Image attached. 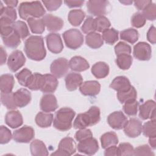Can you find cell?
I'll return each mask as SVG.
<instances>
[{"instance_id":"1","label":"cell","mask_w":156,"mask_h":156,"mask_svg":"<svg viewBox=\"0 0 156 156\" xmlns=\"http://www.w3.org/2000/svg\"><path fill=\"white\" fill-rule=\"evenodd\" d=\"M24 50L27 57L32 60H42L46 55L43 38L40 35H31L26 39Z\"/></svg>"},{"instance_id":"2","label":"cell","mask_w":156,"mask_h":156,"mask_svg":"<svg viewBox=\"0 0 156 156\" xmlns=\"http://www.w3.org/2000/svg\"><path fill=\"white\" fill-rule=\"evenodd\" d=\"M100 114L99 108L96 106H92L87 112L77 115L73 122V127L75 129H82L94 126L99 122Z\"/></svg>"},{"instance_id":"3","label":"cell","mask_w":156,"mask_h":156,"mask_svg":"<svg viewBox=\"0 0 156 156\" xmlns=\"http://www.w3.org/2000/svg\"><path fill=\"white\" fill-rule=\"evenodd\" d=\"M18 13L21 18L27 20L30 18H40L43 16L46 10L40 1L23 2L18 7Z\"/></svg>"},{"instance_id":"4","label":"cell","mask_w":156,"mask_h":156,"mask_svg":"<svg viewBox=\"0 0 156 156\" xmlns=\"http://www.w3.org/2000/svg\"><path fill=\"white\" fill-rule=\"evenodd\" d=\"M76 112L71 108L63 107L59 109L55 115L53 126L60 131H66L72 127V121Z\"/></svg>"},{"instance_id":"5","label":"cell","mask_w":156,"mask_h":156,"mask_svg":"<svg viewBox=\"0 0 156 156\" xmlns=\"http://www.w3.org/2000/svg\"><path fill=\"white\" fill-rule=\"evenodd\" d=\"M63 38L66 46L71 49L80 48L83 43V35L77 29H71L63 34Z\"/></svg>"},{"instance_id":"6","label":"cell","mask_w":156,"mask_h":156,"mask_svg":"<svg viewBox=\"0 0 156 156\" xmlns=\"http://www.w3.org/2000/svg\"><path fill=\"white\" fill-rule=\"evenodd\" d=\"M76 145L71 137H65L61 140L58 149L51 154V155H71L76 152Z\"/></svg>"},{"instance_id":"7","label":"cell","mask_w":156,"mask_h":156,"mask_svg":"<svg viewBox=\"0 0 156 156\" xmlns=\"http://www.w3.org/2000/svg\"><path fill=\"white\" fill-rule=\"evenodd\" d=\"M34 129L28 126H24L13 132V139L16 143H28L34 137Z\"/></svg>"},{"instance_id":"8","label":"cell","mask_w":156,"mask_h":156,"mask_svg":"<svg viewBox=\"0 0 156 156\" xmlns=\"http://www.w3.org/2000/svg\"><path fill=\"white\" fill-rule=\"evenodd\" d=\"M109 5V2L104 0H91L87 3L88 12L96 16H104L107 13V9Z\"/></svg>"},{"instance_id":"9","label":"cell","mask_w":156,"mask_h":156,"mask_svg":"<svg viewBox=\"0 0 156 156\" xmlns=\"http://www.w3.org/2000/svg\"><path fill=\"white\" fill-rule=\"evenodd\" d=\"M69 62L63 57L54 60L50 66L51 73L57 78H61L67 73L69 69Z\"/></svg>"},{"instance_id":"10","label":"cell","mask_w":156,"mask_h":156,"mask_svg":"<svg viewBox=\"0 0 156 156\" xmlns=\"http://www.w3.org/2000/svg\"><path fill=\"white\" fill-rule=\"evenodd\" d=\"M26 60V59L23 53L20 50H15L9 56L7 66L11 71L16 72L24 66Z\"/></svg>"},{"instance_id":"11","label":"cell","mask_w":156,"mask_h":156,"mask_svg":"<svg viewBox=\"0 0 156 156\" xmlns=\"http://www.w3.org/2000/svg\"><path fill=\"white\" fill-rule=\"evenodd\" d=\"M98 149V141L93 136L79 141L77 145V150L79 152L88 155H94Z\"/></svg>"},{"instance_id":"12","label":"cell","mask_w":156,"mask_h":156,"mask_svg":"<svg viewBox=\"0 0 156 156\" xmlns=\"http://www.w3.org/2000/svg\"><path fill=\"white\" fill-rule=\"evenodd\" d=\"M133 56L141 61L150 60L152 55L151 46L146 42H139L133 47Z\"/></svg>"},{"instance_id":"13","label":"cell","mask_w":156,"mask_h":156,"mask_svg":"<svg viewBox=\"0 0 156 156\" xmlns=\"http://www.w3.org/2000/svg\"><path fill=\"white\" fill-rule=\"evenodd\" d=\"M127 122V118L122 111H116L110 114L107 117V122L115 130L124 128Z\"/></svg>"},{"instance_id":"14","label":"cell","mask_w":156,"mask_h":156,"mask_svg":"<svg viewBox=\"0 0 156 156\" xmlns=\"http://www.w3.org/2000/svg\"><path fill=\"white\" fill-rule=\"evenodd\" d=\"M142 123L136 118H131L127 121L124 127V132L126 135L129 138H136L142 132Z\"/></svg>"},{"instance_id":"15","label":"cell","mask_w":156,"mask_h":156,"mask_svg":"<svg viewBox=\"0 0 156 156\" xmlns=\"http://www.w3.org/2000/svg\"><path fill=\"white\" fill-rule=\"evenodd\" d=\"M46 41L48 49L54 54L61 52L63 49V44L59 34L51 33L46 36Z\"/></svg>"},{"instance_id":"16","label":"cell","mask_w":156,"mask_h":156,"mask_svg":"<svg viewBox=\"0 0 156 156\" xmlns=\"http://www.w3.org/2000/svg\"><path fill=\"white\" fill-rule=\"evenodd\" d=\"M139 117L143 119H155V102L148 100L139 107Z\"/></svg>"},{"instance_id":"17","label":"cell","mask_w":156,"mask_h":156,"mask_svg":"<svg viewBox=\"0 0 156 156\" xmlns=\"http://www.w3.org/2000/svg\"><path fill=\"white\" fill-rule=\"evenodd\" d=\"M42 19L48 31L57 32L63 27L64 23L62 19L52 14H46L43 16Z\"/></svg>"},{"instance_id":"18","label":"cell","mask_w":156,"mask_h":156,"mask_svg":"<svg viewBox=\"0 0 156 156\" xmlns=\"http://www.w3.org/2000/svg\"><path fill=\"white\" fill-rule=\"evenodd\" d=\"M79 90L84 96H94L100 92L101 85L96 80L85 81L80 85Z\"/></svg>"},{"instance_id":"19","label":"cell","mask_w":156,"mask_h":156,"mask_svg":"<svg viewBox=\"0 0 156 156\" xmlns=\"http://www.w3.org/2000/svg\"><path fill=\"white\" fill-rule=\"evenodd\" d=\"M40 108L44 112L49 113L55 111L58 107L55 96L52 94H44L40 100Z\"/></svg>"},{"instance_id":"20","label":"cell","mask_w":156,"mask_h":156,"mask_svg":"<svg viewBox=\"0 0 156 156\" xmlns=\"http://www.w3.org/2000/svg\"><path fill=\"white\" fill-rule=\"evenodd\" d=\"M31 93L26 88H20L13 92V98L17 107H24L31 101Z\"/></svg>"},{"instance_id":"21","label":"cell","mask_w":156,"mask_h":156,"mask_svg":"<svg viewBox=\"0 0 156 156\" xmlns=\"http://www.w3.org/2000/svg\"><path fill=\"white\" fill-rule=\"evenodd\" d=\"M5 124L12 129L21 126L23 123L22 115L18 110H12L8 112L5 116Z\"/></svg>"},{"instance_id":"22","label":"cell","mask_w":156,"mask_h":156,"mask_svg":"<svg viewBox=\"0 0 156 156\" xmlns=\"http://www.w3.org/2000/svg\"><path fill=\"white\" fill-rule=\"evenodd\" d=\"M65 81L66 89L72 91L80 86L83 82V78L79 73H69L65 77Z\"/></svg>"},{"instance_id":"23","label":"cell","mask_w":156,"mask_h":156,"mask_svg":"<svg viewBox=\"0 0 156 156\" xmlns=\"http://www.w3.org/2000/svg\"><path fill=\"white\" fill-rule=\"evenodd\" d=\"M132 87L128 78L125 76H118L115 77L110 85V87L117 92H122L129 90Z\"/></svg>"},{"instance_id":"24","label":"cell","mask_w":156,"mask_h":156,"mask_svg":"<svg viewBox=\"0 0 156 156\" xmlns=\"http://www.w3.org/2000/svg\"><path fill=\"white\" fill-rule=\"evenodd\" d=\"M69 66L72 71L82 72L88 69L90 65L84 58L80 56H74L69 61Z\"/></svg>"},{"instance_id":"25","label":"cell","mask_w":156,"mask_h":156,"mask_svg":"<svg viewBox=\"0 0 156 156\" xmlns=\"http://www.w3.org/2000/svg\"><path fill=\"white\" fill-rule=\"evenodd\" d=\"M44 76V82L40 91L45 93H54L58 85L57 78L51 74H45Z\"/></svg>"},{"instance_id":"26","label":"cell","mask_w":156,"mask_h":156,"mask_svg":"<svg viewBox=\"0 0 156 156\" xmlns=\"http://www.w3.org/2000/svg\"><path fill=\"white\" fill-rule=\"evenodd\" d=\"M15 84L13 76L10 74H2L0 77V90L1 93H9L12 92Z\"/></svg>"},{"instance_id":"27","label":"cell","mask_w":156,"mask_h":156,"mask_svg":"<svg viewBox=\"0 0 156 156\" xmlns=\"http://www.w3.org/2000/svg\"><path fill=\"white\" fill-rule=\"evenodd\" d=\"M93 75L98 79H102L108 76L109 73L108 65L103 62H98L94 64L91 68Z\"/></svg>"},{"instance_id":"28","label":"cell","mask_w":156,"mask_h":156,"mask_svg":"<svg viewBox=\"0 0 156 156\" xmlns=\"http://www.w3.org/2000/svg\"><path fill=\"white\" fill-rule=\"evenodd\" d=\"M85 42L87 45L90 48L92 49H98L103 45L104 40L101 34L94 32L86 35Z\"/></svg>"},{"instance_id":"29","label":"cell","mask_w":156,"mask_h":156,"mask_svg":"<svg viewBox=\"0 0 156 156\" xmlns=\"http://www.w3.org/2000/svg\"><path fill=\"white\" fill-rule=\"evenodd\" d=\"M30 152L32 155H48L49 153L45 144L40 140H34L32 141L30 146Z\"/></svg>"},{"instance_id":"30","label":"cell","mask_w":156,"mask_h":156,"mask_svg":"<svg viewBox=\"0 0 156 156\" xmlns=\"http://www.w3.org/2000/svg\"><path fill=\"white\" fill-rule=\"evenodd\" d=\"M85 17V13L81 9H74L69 11L68 20L70 24L74 26H79Z\"/></svg>"},{"instance_id":"31","label":"cell","mask_w":156,"mask_h":156,"mask_svg":"<svg viewBox=\"0 0 156 156\" xmlns=\"http://www.w3.org/2000/svg\"><path fill=\"white\" fill-rule=\"evenodd\" d=\"M53 121V115L52 113H46L39 112L35 116V122L40 127L46 128L51 126Z\"/></svg>"},{"instance_id":"32","label":"cell","mask_w":156,"mask_h":156,"mask_svg":"<svg viewBox=\"0 0 156 156\" xmlns=\"http://www.w3.org/2000/svg\"><path fill=\"white\" fill-rule=\"evenodd\" d=\"M100 140L103 149H106L110 146L116 145L118 143V136L114 132H108L104 133L101 136Z\"/></svg>"},{"instance_id":"33","label":"cell","mask_w":156,"mask_h":156,"mask_svg":"<svg viewBox=\"0 0 156 156\" xmlns=\"http://www.w3.org/2000/svg\"><path fill=\"white\" fill-rule=\"evenodd\" d=\"M33 75L34 74H32L29 69L24 68L19 73L16 74L15 76L21 85L28 87L32 80Z\"/></svg>"},{"instance_id":"34","label":"cell","mask_w":156,"mask_h":156,"mask_svg":"<svg viewBox=\"0 0 156 156\" xmlns=\"http://www.w3.org/2000/svg\"><path fill=\"white\" fill-rule=\"evenodd\" d=\"M27 22L33 34H41L44 31L45 25L43 19L30 18L27 19Z\"/></svg>"},{"instance_id":"35","label":"cell","mask_w":156,"mask_h":156,"mask_svg":"<svg viewBox=\"0 0 156 156\" xmlns=\"http://www.w3.org/2000/svg\"><path fill=\"white\" fill-rule=\"evenodd\" d=\"M2 39L5 46L12 49L16 48L21 43V38L15 30L8 35L2 37Z\"/></svg>"},{"instance_id":"36","label":"cell","mask_w":156,"mask_h":156,"mask_svg":"<svg viewBox=\"0 0 156 156\" xmlns=\"http://www.w3.org/2000/svg\"><path fill=\"white\" fill-rule=\"evenodd\" d=\"M138 32L133 28H129L120 32L121 39L131 44H134L136 43L138 40Z\"/></svg>"},{"instance_id":"37","label":"cell","mask_w":156,"mask_h":156,"mask_svg":"<svg viewBox=\"0 0 156 156\" xmlns=\"http://www.w3.org/2000/svg\"><path fill=\"white\" fill-rule=\"evenodd\" d=\"M136 90L133 86H132L127 91L117 92V98L121 104H124L129 101L136 99Z\"/></svg>"},{"instance_id":"38","label":"cell","mask_w":156,"mask_h":156,"mask_svg":"<svg viewBox=\"0 0 156 156\" xmlns=\"http://www.w3.org/2000/svg\"><path fill=\"white\" fill-rule=\"evenodd\" d=\"M116 56V63L120 69L126 70L130 68L133 62V58L130 54H121Z\"/></svg>"},{"instance_id":"39","label":"cell","mask_w":156,"mask_h":156,"mask_svg":"<svg viewBox=\"0 0 156 156\" xmlns=\"http://www.w3.org/2000/svg\"><path fill=\"white\" fill-rule=\"evenodd\" d=\"M94 25L95 31L103 32L105 30L109 29L111 24L107 18L104 16H100L94 19Z\"/></svg>"},{"instance_id":"40","label":"cell","mask_w":156,"mask_h":156,"mask_svg":"<svg viewBox=\"0 0 156 156\" xmlns=\"http://www.w3.org/2000/svg\"><path fill=\"white\" fill-rule=\"evenodd\" d=\"M12 26L15 32L20 36L21 39H25L30 34L27 24L24 21H15L13 24Z\"/></svg>"},{"instance_id":"41","label":"cell","mask_w":156,"mask_h":156,"mask_svg":"<svg viewBox=\"0 0 156 156\" xmlns=\"http://www.w3.org/2000/svg\"><path fill=\"white\" fill-rule=\"evenodd\" d=\"M103 40L108 44H113L118 40V31L113 28L105 30L102 32Z\"/></svg>"},{"instance_id":"42","label":"cell","mask_w":156,"mask_h":156,"mask_svg":"<svg viewBox=\"0 0 156 156\" xmlns=\"http://www.w3.org/2000/svg\"><path fill=\"white\" fill-rule=\"evenodd\" d=\"M1 101L2 104L9 110H15L17 108L13 98V92L9 93H1Z\"/></svg>"},{"instance_id":"43","label":"cell","mask_w":156,"mask_h":156,"mask_svg":"<svg viewBox=\"0 0 156 156\" xmlns=\"http://www.w3.org/2000/svg\"><path fill=\"white\" fill-rule=\"evenodd\" d=\"M44 82V76L43 74H41L38 73H35L33 75L32 80L28 86L30 90L33 91H37L41 90Z\"/></svg>"},{"instance_id":"44","label":"cell","mask_w":156,"mask_h":156,"mask_svg":"<svg viewBox=\"0 0 156 156\" xmlns=\"http://www.w3.org/2000/svg\"><path fill=\"white\" fill-rule=\"evenodd\" d=\"M155 119H151L144 124L142 127V132L145 136L156 137Z\"/></svg>"},{"instance_id":"45","label":"cell","mask_w":156,"mask_h":156,"mask_svg":"<svg viewBox=\"0 0 156 156\" xmlns=\"http://www.w3.org/2000/svg\"><path fill=\"white\" fill-rule=\"evenodd\" d=\"M1 8H0V16L10 20L13 22H15L17 18L16 12L14 8L9 7H4L2 2L0 1Z\"/></svg>"},{"instance_id":"46","label":"cell","mask_w":156,"mask_h":156,"mask_svg":"<svg viewBox=\"0 0 156 156\" xmlns=\"http://www.w3.org/2000/svg\"><path fill=\"white\" fill-rule=\"evenodd\" d=\"M139 102L136 99L129 101L124 103L123 110L129 116H135L138 112Z\"/></svg>"},{"instance_id":"47","label":"cell","mask_w":156,"mask_h":156,"mask_svg":"<svg viewBox=\"0 0 156 156\" xmlns=\"http://www.w3.org/2000/svg\"><path fill=\"white\" fill-rule=\"evenodd\" d=\"M143 15L146 20L154 21L156 18V5L152 2L148 4L143 10Z\"/></svg>"},{"instance_id":"48","label":"cell","mask_w":156,"mask_h":156,"mask_svg":"<svg viewBox=\"0 0 156 156\" xmlns=\"http://www.w3.org/2000/svg\"><path fill=\"white\" fill-rule=\"evenodd\" d=\"M134 149L129 143H122L118 147V155H133Z\"/></svg>"},{"instance_id":"49","label":"cell","mask_w":156,"mask_h":156,"mask_svg":"<svg viewBox=\"0 0 156 156\" xmlns=\"http://www.w3.org/2000/svg\"><path fill=\"white\" fill-rule=\"evenodd\" d=\"M146 23V18L142 13L136 12L133 15L131 18L132 25L136 28H140L144 26Z\"/></svg>"},{"instance_id":"50","label":"cell","mask_w":156,"mask_h":156,"mask_svg":"<svg viewBox=\"0 0 156 156\" xmlns=\"http://www.w3.org/2000/svg\"><path fill=\"white\" fill-rule=\"evenodd\" d=\"M131 51V47L122 41L119 42L115 46V52L116 55L121 54H130Z\"/></svg>"},{"instance_id":"51","label":"cell","mask_w":156,"mask_h":156,"mask_svg":"<svg viewBox=\"0 0 156 156\" xmlns=\"http://www.w3.org/2000/svg\"><path fill=\"white\" fill-rule=\"evenodd\" d=\"M12 137L11 131L7 127L4 126L0 127V143L1 144L8 143Z\"/></svg>"},{"instance_id":"52","label":"cell","mask_w":156,"mask_h":156,"mask_svg":"<svg viewBox=\"0 0 156 156\" xmlns=\"http://www.w3.org/2000/svg\"><path fill=\"white\" fill-rule=\"evenodd\" d=\"M82 31L85 34H90L95 31L94 25V18L92 16H88L81 26Z\"/></svg>"},{"instance_id":"53","label":"cell","mask_w":156,"mask_h":156,"mask_svg":"<svg viewBox=\"0 0 156 156\" xmlns=\"http://www.w3.org/2000/svg\"><path fill=\"white\" fill-rule=\"evenodd\" d=\"M133 155H154V152L151 151V147L147 145L139 146L134 149Z\"/></svg>"},{"instance_id":"54","label":"cell","mask_w":156,"mask_h":156,"mask_svg":"<svg viewBox=\"0 0 156 156\" xmlns=\"http://www.w3.org/2000/svg\"><path fill=\"white\" fill-rule=\"evenodd\" d=\"M91 136H93V133L91 130L86 128L80 129L75 134V138L78 141H81Z\"/></svg>"},{"instance_id":"55","label":"cell","mask_w":156,"mask_h":156,"mask_svg":"<svg viewBox=\"0 0 156 156\" xmlns=\"http://www.w3.org/2000/svg\"><path fill=\"white\" fill-rule=\"evenodd\" d=\"M43 3L48 11L52 12L57 10L62 4V1L60 0H49L43 1Z\"/></svg>"},{"instance_id":"56","label":"cell","mask_w":156,"mask_h":156,"mask_svg":"<svg viewBox=\"0 0 156 156\" xmlns=\"http://www.w3.org/2000/svg\"><path fill=\"white\" fill-rule=\"evenodd\" d=\"M147 39L152 44H155L156 42V30L154 26H152L147 33Z\"/></svg>"},{"instance_id":"57","label":"cell","mask_w":156,"mask_h":156,"mask_svg":"<svg viewBox=\"0 0 156 156\" xmlns=\"http://www.w3.org/2000/svg\"><path fill=\"white\" fill-rule=\"evenodd\" d=\"M105 156H116L118 155V147L115 145L110 146L105 149L104 152Z\"/></svg>"},{"instance_id":"58","label":"cell","mask_w":156,"mask_h":156,"mask_svg":"<svg viewBox=\"0 0 156 156\" xmlns=\"http://www.w3.org/2000/svg\"><path fill=\"white\" fill-rule=\"evenodd\" d=\"M151 2H152V1H135L134 5L138 10H143V9Z\"/></svg>"},{"instance_id":"59","label":"cell","mask_w":156,"mask_h":156,"mask_svg":"<svg viewBox=\"0 0 156 156\" xmlns=\"http://www.w3.org/2000/svg\"><path fill=\"white\" fill-rule=\"evenodd\" d=\"M65 4L69 8L81 7L84 3V1H65Z\"/></svg>"},{"instance_id":"60","label":"cell","mask_w":156,"mask_h":156,"mask_svg":"<svg viewBox=\"0 0 156 156\" xmlns=\"http://www.w3.org/2000/svg\"><path fill=\"white\" fill-rule=\"evenodd\" d=\"M1 65L5 63L7 60V52L2 46H1Z\"/></svg>"},{"instance_id":"61","label":"cell","mask_w":156,"mask_h":156,"mask_svg":"<svg viewBox=\"0 0 156 156\" xmlns=\"http://www.w3.org/2000/svg\"><path fill=\"white\" fill-rule=\"evenodd\" d=\"M4 2L7 5V7H12V8L15 7L18 3V1L15 0H5V1L4 0Z\"/></svg>"},{"instance_id":"62","label":"cell","mask_w":156,"mask_h":156,"mask_svg":"<svg viewBox=\"0 0 156 156\" xmlns=\"http://www.w3.org/2000/svg\"><path fill=\"white\" fill-rule=\"evenodd\" d=\"M149 143L150 144V146H151L152 148H153L154 149H155V146H156V140H155V137H151L149 139Z\"/></svg>"},{"instance_id":"63","label":"cell","mask_w":156,"mask_h":156,"mask_svg":"<svg viewBox=\"0 0 156 156\" xmlns=\"http://www.w3.org/2000/svg\"><path fill=\"white\" fill-rule=\"evenodd\" d=\"M121 3H123V4H130L131 3H132V1H120Z\"/></svg>"}]
</instances>
